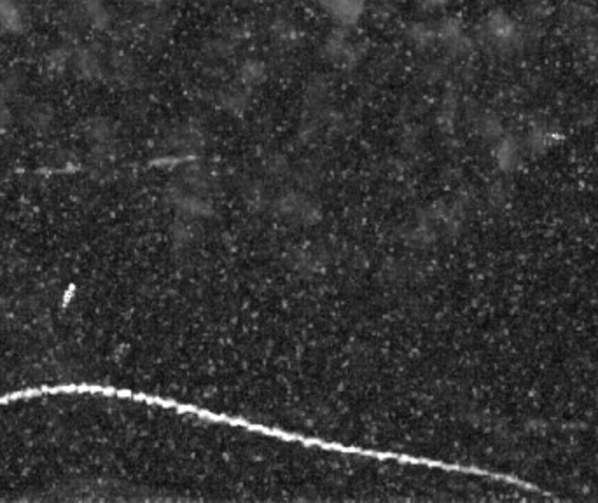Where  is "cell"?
<instances>
[{
	"label": "cell",
	"mask_w": 598,
	"mask_h": 503,
	"mask_svg": "<svg viewBox=\"0 0 598 503\" xmlns=\"http://www.w3.org/2000/svg\"><path fill=\"white\" fill-rule=\"evenodd\" d=\"M0 25L11 32H18L23 26L21 11L14 0H0Z\"/></svg>",
	"instance_id": "obj_2"
},
{
	"label": "cell",
	"mask_w": 598,
	"mask_h": 503,
	"mask_svg": "<svg viewBox=\"0 0 598 503\" xmlns=\"http://www.w3.org/2000/svg\"><path fill=\"white\" fill-rule=\"evenodd\" d=\"M85 9L87 18H90L95 26H104L105 23L109 21V14L107 11H105V7L102 6L100 0H86Z\"/></svg>",
	"instance_id": "obj_5"
},
{
	"label": "cell",
	"mask_w": 598,
	"mask_h": 503,
	"mask_svg": "<svg viewBox=\"0 0 598 503\" xmlns=\"http://www.w3.org/2000/svg\"><path fill=\"white\" fill-rule=\"evenodd\" d=\"M265 75V67L259 62H247L242 67V77L243 79H252V81H259V77Z\"/></svg>",
	"instance_id": "obj_6"
},
{
	"label": "cell",
	"mask_w": 598,
	"mask_h": 503,
	"mask_svg": "<svg viewBox=\"0 0 598 503\" xmlns=\"http://www.w3.org/2000/svg\"><path fill=\"white\" fill-rule=\"evenodd\" d=\"M68 60H70V56H68V53H65L63 49H55V51L48 56L49 67L56 68V70H63V68L67 67Z\"/></svg>",
	"instance_id": "obj_7"
},
{
	"label": "cell",
	"mask_w": 598,
	"mask_h": 503,
	"mask_svg": "<svg viewBox=\"0 0 598 503\" xmlns=\"http://www.w3.org/2000/svg\"><path fill=\"white\" fill-rule=\"evenodd\" d=\"M327 51H329V56L336 62H345V60L353 58V48L348 40H345V37L334 36L333 39L326 44Z\"/></svg>",
	"instance_id": "obj_4"
},
{
	"label": "cell",
	"mask_w": 598,
	"mask_h": 503,
	"mask_svg": "<svg viewBox=\"0 0 598 503\" xmlns=\"http://www.w3.org/2000/svg\"><path fill=\"white\" fill-rule=\"evenodd\" d=\"M74 67L75 70L81 72L82 77L93 79L100 74V60L97 58L95 53H91L90 49H82L78 55L74 56Z\"/></svg>",
	"instance_id": "obj_3"
},
{
	"label": "cell",
	"mask_w": 598,
	"mask_h": 503,
	"mask_svg": "<svg viewBox=\"0 0 598 503\" xmlns=\"http://www.w3.org/2000/svg\"><path fill=\"white\" fill-rule=\"evenodd\" d=\"M142 2L149 4V6H161V4L169 2V0H142Z\"/></svg>",
	"instance_id": "obj_8"
},
{
	"label": "cell",
	"mask_w": 598,
	"mask_h": 503,
	"mask_svg": "<svg viewBox=\"0 0 598 503\" xmlns=\"http://www.w3.org/2000/svg\"><path fill=\"white\" fill-rule=\"evenodd\" d=\"M329 11L331 16L345 25H352L359 20L363 13V2L361 0H321Z\"/></svg>",
	"instance_id": "obj_1"
}]
</instances>
